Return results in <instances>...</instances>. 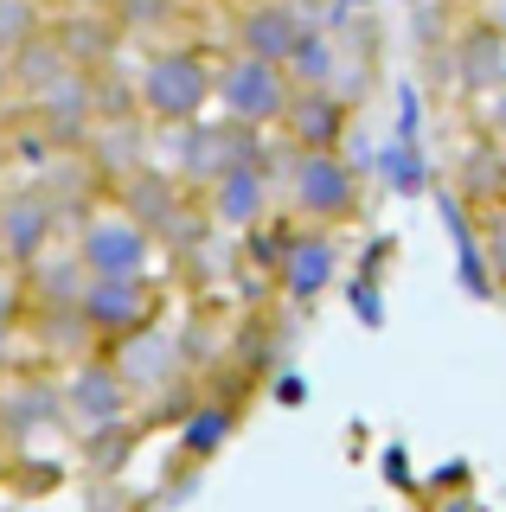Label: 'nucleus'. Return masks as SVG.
<instances>
[{
  "label": "nucleus",
  "mask_w": 506,
  "mask_h": 512,
  "mask_svg": "<svg viewBox=\"0 0 506 512\" xmlns=\"http://www.w3.org/2000/svg\"><path fill=\"white\" fill-rule=\"evenodd\" d=\"M212 64H205L193 45H167L141 64V84H135V109L148 122H167V128H193L212 103Z\"/></svg>",
  "instance_id": "obj_1"
},
{
  "label": "nucleus",
  "mask_w": 506,
  "mask_h": 512,
  "mask_svg": "<svg viewBox=\"0 0 506 512\" xmlns=\"http://www.w3.org/2000/svg\"><path fill=\"white\" fill-rule=\"evenodd\" d=\"M289 205L302 224L334 231V224L359 218V173L346 167L340 148H295L289 154Z\"/></svg>",
  "instance_id": "obj_2"
},
{
  "label": "nucleus",
  "mask_w": 506,
  "mask_h": 512,
  "mask_svg": "<svg viewBox=\"0 0 506 512\" xmlns=\"http://www.w3.org/2000/svg\"><path fill=\"white\" fill-rule=\"evenodd\" d=\"M289 96H295L289 71L270 58H250V52H231L212 77V103L225 109V122H244V128H276Z\"/></svg>",
  "instance_id": "obj_3"
},
{
  "label": "nucleus",
  "mask_w": 506,
  "mask_h": 512,
  "mask_svg": "<svg viewBox=\"0 0 506 512\" xmlns=\"http://www.w3.org/2000/svg\"><path fill=\"white\" fill-rule=\"evenodd\" d=\"M148 256H154V231L141 218L116 212H90L84 231H77V263L90 276H148Z\"/></svg>",
  "instance_id": "obj_4"
},
{
  "label": "nucleus",
  "mask_w": 506,
  "mask_h": 512,
  "mask_svg": "<svg viewBox=\"0 0 506 512\" xmlns=\"http://www.w3.org/2000/svg\"><path fill=\"white\" fill-rule=\"evenodd\" d=\"M77 320L97 340H129V333L154 327V288L148 276H90L77 295Z\"/></svg>",
  "instance_id": "obj_5"
},
{
  "label": "nucleus",
  "mask_w": 506,
  "mask_h": 512,
  "mask_svg": "<svg viewBox=\"0 0 506 512\" xmlns=\"http://www.w3.org/2000/svg\"><path fill=\"white\" fill-rule=\"evenodd\" d=\"M270 199H276V180L263 160H244V167H225L212 186H205V218L225 224V231H257L270 218Z\"/></svg>",
  "instance_id": "obj_6"
},
{
  "label": "nucleus",
  "mask_w": 506,
  "mask_h": 512,
  "mask_svg": "<svg viewBox=\"0 0 506 512\" xmlns=\"http://www.w3.org/2000/svg\"><path fill=\"white\" fill-rule=\"evenodd\" d=\"M58 404H65V416L77 429H116L122 416H129V384L116 378V365L109 359H90V365H77V372L65 378V391H58Z\"/></svg>",
  "instance_id": "obj_7"
},
{
  "label": "nucleus",
  "mask_w": 506,
  "mask_h": 512,
  "mask_svg": "<svg viewBox=\"0 0 506 512\" xmlns=\"http://www.w3.org/2000/svg\"><path fill=\"white\" fill-rule=\"evenodd\" d=\"M58 237V205L39 199V192H7L0 199V263L33 269Z\"/></svg>",
  "instance_id": "obj_8"
},
{
  "label": "nucleus",
  "mask_w": 506,
  "mask_h": 512,
  "mask_svg": "<svg viewBox=\"0 0 506 512\" xmlns=\"http://www.w3.org/2000/svg\"><path fill=\"white\" fill-rule=\"evenodd\" d=\"M276 128L289 135V148H340L346 128H353V103H346L340 90H327V84L295 90Z\"/></svg>",
  "instance_id": "obj_9"
},
{
  "label": "nucleus",
  "mask_w": 506,
  "mask_h": 512,
  "mask_svg": "<svg viewBox=\"0 0 506 512\" xmlns=\"http://www.w3.org/2000/svg\"><path fill=\"white\" fill-rule=\"evenodd\" d=\"M302 32H308V13L295 7V0H250V7L237 13V52L282 64L302 45Z\"/></svg>",
  "instance_id": "obj_10"
},
{
  "label": "nucleus",
  "mask_w": 506,
  "mask_h": 512,
  "mask_svg": "<svg viewBox=\"0 0 506 512\" xmlns=\"http://www.w3.org/2000/svg\"><path fill=\"white\" fill-rule=\"evenodd\" d=\"M39 96V122L52 128L58 141H77L90 122H97V71H77V64H65V71L52 77Z\"/></svg>",
  "instance_id": "obj_11"
},
{
  "label": "nucleus",
  "mask_w": 506,
  "mask_h": 512,
  "mask_svg": "<svg viewBox=\"0 0 506 512\" xmlns=\"http://www.w3.org/2000/svg\"><path fill=\"white\" fill-rule=\"evenodd\" d=\"M334 269H340V250H334V237L314 224V231H302V237L282 244L276 282H282V295H289V301H314L327 282H334Z\"/></svg>",
  "instance_id": "obj_12"
},
{
  "label": "nucleus",
  "mask_w": 506,
  "mask_h": 512,
  "mask_svg": "<svg viewBox=\"0 0 506 512\" xmlns=\"http://www.w3.org/2000/svg\"><path fill=\"white\" fill-rule=\"evenodd\" d=\"M52 416H65V404H58V384H20V391H7V404H0V423L7 429H39L52 423Z\"/></svg>",
  "instance_id": "obj_13"
},
{
  "label": "nucleus",
  "mask_w": 506,
  "mask_h": 512,
  "mask_svg": "<svg viewBox=\"0 0 506 512\" xmlns=\"http://www.w3.org/2000/svg\"><path fill=\"white\" fill-rule=\"evenodd\" d=\"M462 77L468 84H500V32H481V39L462 45Z\"/></svg>",
  "instance_id": "obj_14"
},
{
  "label": "nucleus",
  "mask_w": 506,
  "mask_h": 512,
  "mask_svg": "<svg viewBox=\"0 0 506 512\" xmlns=\"http://www.w3.org/2000/svg\"><path fill=\"white\" fill-rule=\"evenodd\" d=\"M26 301H33V288H26V269H20V263H0V327L26 320Z\"/></svg>",
  "instance_id": "obj_15"
},
{
  "label": "nucleus",
  "mask_w": 506,
  "mask_h": 512,
  "mask_svg": "<svg viewBox=\"0 0 506 512\" xmlns=\"http://www.w3.org/2000/svg\"><path fill=\"white\" fill-rule=\"evenodd\" d=\"M225 436H231V410H199V416H193V436H186V442H193V455H205V448H218Z\"/></svg>",
  "instance_id": "obj_16"
},
{
  "label": "nucleus",
  "mask_w": 506,
  "mask_h": 512,
  "mask_svg": "<svg viewBox=\"0 0 506 512\" xmlns=\"http://www.w3.org/2000/svg\"><path fill=\"white\" fill-rule=\"evenodd\" d=\"M327 7H334V13H366L372 0H327Z\"/></svg>",
  "instance_id": "obj_17"
},
{
  "label": "nucleus",
  "mask_w": 506,
  "mask_h": 512,
  "mask_svg": "<svg viewBox=\"0 0 506 512\" xmlns=\"http://www.w3.org/2000/svg\"><path fill=\"white\" fill-rule=\"evenodd\" d=\"M494 128L506 135V90H494Z\"/></svg>",
  "instance_id": "obj_18"
},
{
  "label": "nucleus",
  "mask_w": 506,
  "mask_h": 512,
  "mask_svg": "<svg viewBox=\"0 0 506 512\" xmlns=\"http://www.w3.org/2000/svg\"><path fill=\"white\" fill-rule=\"evenodd\" d=\"M0 372H7V327H0Z\"/></svg>",
  "instance_id": "obj_19"
}]
</instances>
